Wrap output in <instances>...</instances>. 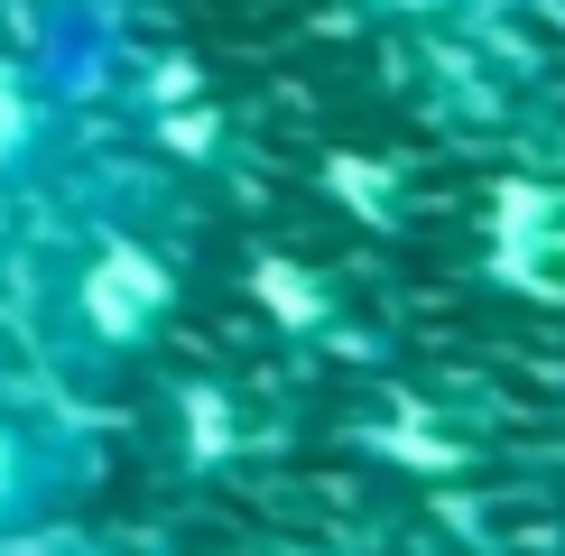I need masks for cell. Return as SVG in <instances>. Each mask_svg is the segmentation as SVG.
<instances>
[{"label":"cell","mask_w":565,"mask_h":556,"mask_svg":"<svg viewBox=\"0 0 565 556\" xmlns=\"http://www.w3.org/2000/svg\"><path fill=\"white\" fill-rule=\"evenodd\" d=\"M177 307V260L130 223H93L65 260V288H56V316H65V343L93 362H121L168 324Z\"/></svg>","instance_id":"6da1fadb"},{"label":"cell","mask_w":565,"mask_h":556,"mask_svg":"<svg viewBox=\"0 0 565 556\" xmlns=\"http://www.w3.org/2000/svg\"><path fill=\"white\" fill-rule=\"evenodd\" d=\"M56 149H65V111L46 93V75L0 56V185H38L56 168Z\"/></svg>","instance_id":"7a4b0ae2"},{"label":"cell","mask_w":565,"mask_h":556,"mask_svg":"<svg viewBox=\"0 0 565 556\" xmlns=\"http://www.w3.org/2000/svg\"><path fill=\"white\" fill-rule=\"evenodd\" d=\"M65 482H75L65 446L38 427V417L0 408V528H29V520H46V510L65 501Z\"/></svg>","instance_id":"3957f363"},{"label":"cell","mask_w":565,"mask_h":556,"mask_svg":"<svg viewBox=\"0 0 565 556\" xmlns=\"http://www.w3.org/2000/svg\"><path fill=\"white\" fill-rule=\"evenodd\" d=\"M38 10H65V19H103L111 0H38Z\"/></svg>","instance_id":"277c9868"}]
</instances>
